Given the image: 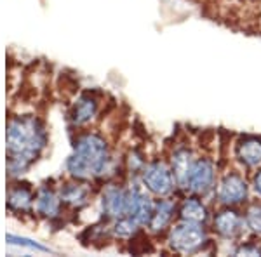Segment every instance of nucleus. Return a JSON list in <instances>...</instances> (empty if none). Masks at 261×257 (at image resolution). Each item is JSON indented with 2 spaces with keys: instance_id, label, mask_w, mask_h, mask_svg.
<instances>
[{
  "instance_id": "obj_20",
  "label": "nucleus",
  "mask_w": 261,
  "mask_h": 257,
  "mask_svg": "<svg viewBox=\"0 0 261 257\" xmlns=\"http://www.w3.org/2000/svg\"><path fill=\"white\" fill-rule=\"evenodd\" d=\"M251 191L258 198H261V167L256 168L254 174L251 176Z\"/></svg>"
},
{
  "instance_id": "obj_15",
  "label": "nucleus",
  "mask_w": 261,
  "mask_h": 257,
  "mask_svg": "<svg viewBox=\"0 0 261 257\" xmlns=\"http://www.w3.org/2000/svg\"><path fill=\"white\" fill-rule=\"evenodd\" d=\"M211 217H213V214H211V210H209L207 204H205L204 198L199 195H190V193H187V196L181 202H178V219L207 224V222H211Z\"/></svg>"
},
{
  "instance_id": "obj_9",
  "label": "nucleus",
  "mask_w": 261,
  "mask_h": 257,
  "mask_svg": "<svg viewBox=\"0 0 261 257\" xmlns=\"http://www.w3.org/2000/svg\"><path fill=\"white\" fill-rule=\"evenodd\" d=\"M58 191H60L61 202L65 205V209H71V210H82L84 207L92 202V184H89V181H82V179H75L70 178L68 181L61 183L58 186Z\"/></svg>"
},
{
  "instance_id": "obj_12",
  "label": "nucleus",
  "mask_w": 261,
  "mask_h": 257,
  "mask_svg": "<svg viewBox=\"0 0 261 257\" xmlns=\"http://www.w3.org/2000/svg\"><path fill=\"white\" fill-rule=\"evenodd\" d=\"M178 219V202L172 200V196L166 198H157L155 200V207L151 219L146 226L148 233L155 235H166L169 231V227L174 224V221Z\"/></svg>"
},
{
  "instance_id": "obj_3",
  "label": "nucleus",
  "mask_w": 261,
  "mask_h": 257,
  "mask_svg": "<svg viewBox=\"0 0 261 257\" xmlns=\"http://www.w3.org/2000/svg\"><path fill=\"white\" fill-rule=\"evenodd\" d=\"M166 243L171 252L179 255H195L211 245V233L207 224L176 219L166 233Z\"/></svg>"
},
{
  "instance_id": "obj_6",
  "label": "nucleus",
  "mask_w": 261,
  "mask_h": 257,
  "mask_svg": "<svg viewBox=\"0 0 261 257\" xmlns=\"http://www.w3.org/2000/svg\"><path fill=\"white\" fill-rule=\"evenodd\" d=\"M218 179V165L213 157L207 155H197L192 163V168L188 172L187 184H185L183 193H190V195H199L202 198L214 195Z\"/></svg>"
},
{
  "instance_id": "obj_13",
  "label": "nucleus",
  "mask_w": 261,
  "mask_h": 257,
  "mask_svg": "<svg viewBox=\"0 0 261 257\" xmlns=\"http://www.w3.org/2000/svg\"><path fill=\"white\" fill-rule=\"evenodd\" d=\"M63 210H65V205H63V202H61L58 188L44 184V186H40L37 189L35 205H33V212H35L37 216L49 219V221H54V219L61 217Z\"/></svg>"
},
{
  "instance_id": "obj_14",
  "label": "nucleus",
  "mask_w": 261,
  "mask_h": 257,
  "mask_svg": "<svg viewBox=\"0 0 261 257\" xmlns=\"http://www.w3.org/2000/svg\"><path fill=\"white\" fill-rule=\"evenodd\" d=\"M35 195L37 189L32 188L28 183H12L7 189V209L12 214L18 216H28L33 212V205H35Z\"/></svg>"
},
{
  "instance_id": "obj_1",
  "label": "nucleus",
  "mask_w": 261,
  "mask_h": 257,
  "mask_svg": "<svg viewBox=\"0 0 261 257\" xmlns=\"http://www.w3.org/2000/svg\"><path fill=\"white\" fill-rule=\"evenodd\" d=\"M49 145L44 120L37 115H11L7 122V172L12 179L23 176Z\"/></svg>"
},
{
  "instance_id": "obj_10",
  "label": "nucleus",
  "mask_w": 261,
  "mask_h": 257,
  "mask_svg": "<svg viewBox=\"0 0 261 257\" xmlns=\"http://www.w3.org/2000/svg\"><path fill=\"white\" fill-rule=\"evenodd\" d=\"M233 158L242 170L254 172L261 167V136L244 134L233 142Z\"/></svg>"
},
{
  "instance_id": "obj_2",
  "label": "nucleus",
  "mask_w": 261,
  "mask_h": 257,
  "mask_svg": "<svg viewBox=\"0 0 261 257\" xmlns=\"http://www.w3.org/2000/svg\"><path fill=\"white\" fill-rule=\"evenodd\" d=\"M65 167L70 178L94 181L113 176L117 162L103 134L98 130H79Z\"/></svg>"
},
{
  "instance_id": "obj_19",
  "label": "nucleus",
  "mask_w": 261,
  "mask_h": 257,
  "mask_svg": "<svg viewBox=\"0 0 261 257\" xmlns=\"http://www.w3.org/2000/svg\"><path fill=\"white\" fill-rule=\"evenodd\" d=\"M7 242L12 243V245L28 247V248H32V250H39V252H47V250H49L47 247L40 245V243L32 242V240H28V238H19V237H14V235H7Z\"/></svg>"
},
{
  "instance_id": "obj_11",
  "label": "nucleus",
  "mask_w": 261,
  "mask_h": 257,
  "mask_svg": "<svg viewBox=\"0 0 261 257\" xmlns=\"http://www.w3.org/2000/svg\"><path fill=\"white\" fill-rule=\"evenodd\" d=\"M101 108V103L98 99V96L92 94V92H82L75 103L71 104L70 113H68V120L71 124V127L75 129H84L89 124L96 120Z\"/></svg>"
},
{
  "instance_id": "obj_5",
  "label": "nucleus",
  "mask_w": 261,
  "mask_h": 257,
  "mask_svg": "<svg viewBox=\"0 0 261 257\" xmlns=\"http://www.w3.org/2000/svg\"><path fill=\"white\" fill-rule=\"evenodd\" d=\"M251 181L242 168L228 170L220 176L214 189V200L220 207H241L249 204Z\"/></svg>"
},
{
  "instance_id": "obj_16",
  "label": "nucleus",
  "mask_w": 261,
  "mask_h": 257,
  "mask_svg": "<svg viewBox=\"0 0 261 257\" xmlns=\"http://www.w3.org/2000/svg\"><path fill=\"white\" fill-rule=\"evenodd\" d=\"M195 157L197 155L193 153V150L190 148V146H185V145L176 146V148L171 151L169 163L172 167V172H174V178H176V183H178L179 191H183L185 189L188 172H190L192 163H193V160H195Z\"/></svg>"
},
{
  "instance_id": "obj_8",
  "label": "nucleus",
  "mask_w": 261,
  "mask_h": 257,
  "mask_svg": "<svg viewBox=\"0 0 261 257\" xmlns=\"http://www.w3.org/2000/svg\"><path fill=\"white\" fill-rule=\"evenodd\" d=\"M101 216L105 222L117 221L127 216L129 209V184L108 183L101 189Z\"/></svg>"
},
{
  "instance_id": "obj_18",
  "label": "nucleus",
  "mask_w": 261,
  "mask_h": 257,
  "mask_svg": "<svg viewBox=\"0 0 261 257\" xmlns=\"http://www.w3.org/2000/svg\"><path fill=\"white\" fill-rule=\"evenodd\" d=\"M235 255H261V245L258 242H241L233 250Z\"/></svg>"
},
{
  "instance_id": "obj_17",
  "label": "nucleus",
  "mask_w": 261,
  "mask_h": 257,
  "mask_svg": "<svg viewBox=\"0 0 261 257\" xmlns=\"http://www.w3.org/2000/svg\"><path fill=\"white\" fill-rule=\"evenodd\" d=\"M244 217H246L247 231L252 237L261 238V198L259 200L249 202L244 210Z\"/></svg>"
},
{
  "instance_id": "obj_21",
  "label": "nucleus",
  "mask_w": 261,
  "mask_h": 257,
  "mask_svg": "<svg viewBox=\"0 0 261 257\" xmlns=\"http://www.w3.org/2000/svg\"><path fill=\"white\" fill-rule=\"evenodd\" d=\"M258 2H259V0H258Z\"/></svg>"
},
{
  "instance_id": "obj_4",
  "label": "nucleus",
  "mask_w": 261,
  "mask_h": 257,
  "mask_svg": "<svg viewBox=\"0 0 261 257\" xmlns=\"http://www.w3.org/2000/svg\"><path fill=\"white\" fill-rule=\"evenodd\" d=\"M140 183L155 198L172 196L176 191H179L172 167L166 158L148 160L140 174Z\"/></svg>"
},
{
  "instance_id": "obj_7",
  "label": "nucleus",
  "mask_w": 261,
  "mask_h": 257,
  "mask_svg": "<svg viewBox=\"0 0 261 257\" xmlns=\"http://www.w3.org/2000/svg\"><path fill=\"white\" fill-rule=\"evenodd\" d=\"M211 230L216 237L226 242H237L249 233L246 226V217L239 207H221L211 217Z\"/></svg>"
}]
</instances>
